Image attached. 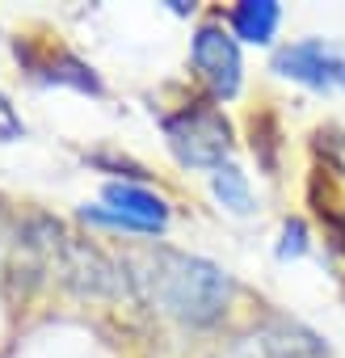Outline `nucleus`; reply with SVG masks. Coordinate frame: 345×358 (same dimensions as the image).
Listing matches in <instances>:
<instances>
[{
	"instance_id": "f257e3e1",
	"label": "nucleus",
	"mask_w": 345,
	"mask_h": 358,
	"mask_svg": "<svg viewBox=\"0 0 345 358\" xmlns=\"http://www.w3.org/2000/svg\"><path fill=\"white\" fill-rule=\"evenodd\" d=\"M126 282L156 303L164 316H177L182 324H215L232 303V278L194 253L177 249H143L126 253Z\"/></svg>"
},
{
	"instance_id": "1a4fd4ad",
	"label": "nucleus",
	"mask_w": 345,
	"mask_h": 358,
	"mask_svg": "<svg viewBox=\"0 0 345 358\" xmlns=\"http://www.w3.org/2000/svg\"><path fill=\"white\" fill-rule=\"evenodd\" d=\"M211 190H215V199H219L223 207H232L236 215L253 211L249 182H244V173H240L236 164H223V169H215V173H211Z\"/></svg>"
},
{
	"instance_id": "39448f33",
	"label": "nucleus",
	"mask_w": 345,
	"mask_h": 358,
	"mask_svg": "<svg viewBox=\"0 0 345 358\" xmlns=\"http://www.w3.org/2000/svg\"><path fill=\"white\" fill-rule=\"evenodd\" d=\"M274 72L311 89H345V47L332 38H303L274 55Z\"/></svg>"
},
{
	"instance_id": "423d86ee",
	"label": "nucleus",
	"mask_w": 345,
	"mask_h": 358,
	"mask_svg": "<svg viewBox=\"0 0 345 358\" xmlns=\"http://www.w3.org/2000/svg\"><path fill=\"white\" fill-rule=\"evenodd\" d=\"M105 207H85V220L97 224H114V228H131V232H160L168 224V207L160 194L131 186V182H114L105 186Z\"/></svg>"
},
{
	"instance_id": "6e6552de",
	"label": "nucleus",
	"mask_w": 345,
	"mask_h": 358,
	"mask_svg": "<svg viewBox=\"0 0 345 358\" xmlns=\"http://www.w3.org/2000/svg\"><path fill=\"white\" fill-rule=\"evenodd\" d=\"M278 22H282V9L274 0H244V5L232 9V30L244 43H270Z\"/></svg>"
},
{
	"instance_id": "9b49d317",
	"label": "nucleus",
	"mask_w": 345,
	"mask_h": 358,
	"mask_svg": "<svg viewBox=\"0 0 345 358\" xmlns=\"http://www.w3.org/2000/svg\"><path fill=\"white\" fill-rule=\"evenodd\" d=\"M22 131H26L22 114L9 106V97H5V93H0V143H13V139H22Z\"/></svg>"
},
{
	"instance_id": "f8f14e48",
	"label": "nucleus",
	"mask_w": 345,
	"mask_h": 358,
	"mask_svg": "<svg viewBox=\"0 0 345 358\" xmlns=\"http://www.w3.org/2000/svg\"><path fill=\"white\" fill-rule=\"evenodd\" d=\"M320 152H324V160L345 177V135L341 131H328V135H320Z\"/></svg>"
},
{
	"instance_id": "0eeeda50",
	"label": "nucleus",
	"mask_w": 345,
	"mask_h": 358,
	"mask_svg": "<svg viewBox=\"0 0 345 358\" xmlns=\"http://www.w3.org/2000/svg\"><path fill=\"white\" fill-rule=\"evenodd\" d=\"M194 68L203 72V80L219 97H236V89H240V47L219 22L198 26V34H194Z\"/></svg>"
},
{
	"instance_id": "7ed1b4c3",
	"label": "nucleus",
	"mask_w": 345,
	"mask_h": 358,
	"mask_svg": "<svg viewBox=\"0 0 345 358\" xmlns=\"http://www.w3.org/2000/svg\"><path fill=\"white\" fill-rule=\"evenodd\" d=\"M51 274H59V282L72 287L76 295H97V299L118 295L122 287H131L126 270L118 262H110L97 245L64 232V224H59L55 245H51Z\"/></svg>"
},
{
	"instance_id": "ddd939ff",
	"label": "nucleus",
	"mask_w": 345,
	"mask_h": 358,
	"mask_svg": "<svg viewBox=\"0 0 345 358\" xmlns=\"http://www.w3.org/2000/svg\"><path fill=\"white\" fill-rule=\"evenodd\" d=\"M291 253H303V224H286V232H282V257H291Z\"/></svg>"
},
{
	"instance_id": "20e7f679",
	"label": "nucleus",
	"mask_w": 345,
	"mask_h": 358,
	"mask_svg": "<svg viewBox=\"0 0 345 358\" xmlns=\"http://www.w3.org/2000/svg\"><path fill=\"white\" fill-rule=\"evenodd\" d=\"M215 358H324V345L295 320H265L232 337Z\"/></svg>"
},
{
	"instance_id": "f03ea898",
	"label": "nucleus",
	"mask_w": 345,
	"mask_h": 358,
	"mask_svg": "<svg viewBox=\"0 0 345 358\" xmlns=\"http://www.w3.org/2000/svg\"><path fill=\"white\" fill-rule=\"evenodd\" d=\"M164 139H168L172 156L190 169H223L228 152H232V127L207 101L168 114L164 118Z\"/></svg>"
},
{
	"instance_id": "9d476101",
	"label": "nucleus",
	"mask_w": 345,
	"mask_h": 358,
	"mask_svg": "<svg viewBox=\"0 0 345 358\" xmlns=\"http://www.w3.org/2000/svg\"><path fill=\"white\" fill-rule=\"evenodd\" d=\"M17 245H22V224L0 207V274L13 270V257H17Z\"/></svg>"
}]
</instances>
